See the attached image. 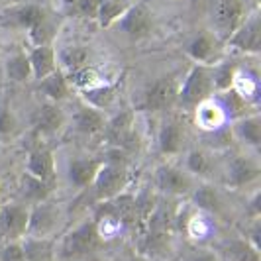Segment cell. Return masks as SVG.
Listing matches in <instances>:
<instances>
[{"mask_svg":"<svg viewBox=\"0 0 261 261\" xmlns=\"http://www.w3.org/2000/svg\"><path fill=\"white\" fill-rule=\"evenodd\" d=\"M102 240L105 238L98 232V226L94 222V218L89 216V218L81 220L73 230H69L61 238L59 246L55 248V257L71 261L85 257V255H91L96 249H100Z\"/></svg>","mask_w":261,"mask_h":261,"instance_id":"obj_1","label":"cell"},{"mask_svg":"<svg viewBox=\"0 0 261 261\" xmlns=\"http://www.w3.org/2000/svg\"><path fill=\"white\" fill-rule=\"evenodd\" d=\"M177 228V212L169 200H157L153 210L145 218L142 226V242L147 246L149 253H155L163 249L173 238V232Z\"/></svg>","mask_w":261,"mask_h":261,"instance_id":"obj_2","label":"cell"},{"mask_svg":"<svg viewBox=\"0 0 261 261\" xmlns=\"http://www.w3.org/2000/svg\"><path fill=\"white\" fill-rule=\"evenodd\" d=\"M65 210L63 204L43 198L38 202H32L30 206V220H28L26 236L34 238H51L57 234V230L63 226Z\"/></svg>","mask_w":261,"mask_h":261,"instance_id":"obj_3","label":"cell"},{"mask_svg":"<svg viewBox=\"0 0 261 261\" xmlns=\"http://www.w3.org/2000/svg\"><path fill=\"white\" fill-rule=\"evenodd\" d=\"M212 96H214V87H212L210 67L195 63L179 87V100L177 102H181L187 108H195L196 105L208 100Z\"/></svg>","mask_w":261,"mask_h":261,"instance_id":"obj_4","label":"cell"},{"mask_svg":"<svg viewBox=\"0 0 261 261\" xmlns=\"http://www.w3.org/2000/svg\"><path fill=\"white\" fill-rule=\"evenodd\" d=\"M128 179H130V173L124 167V163H118V161H106L102 163V167L98 169L94 181L91 183V193L94 202L98 200H106V198H112V196L120 195L122 191H126L128 187ZM92 202V204H94Z\"/></svg>","mask_w":261,"mask_h":261,"instance_id":"obj_5","label":"cell"},{"mask_svg":"<svg viewBox=\"0 0 261 261\" xmlns=\"http://www.w3.org/2000/svg\"><path fill=\"white\" fill-rule=\"evenodd\" d=\"M208 14L216 36L228 39L246 18V0H208Z\"/></svg>","mask_w":261,"mask_h":261,"instance_id":"obj_6","label":"cell"},{"mask_svg":"<svg viewBox=\"0 0 261 261\" xmlns=\"http://www.w3.org/2000/svg\"><path fill=\"white\" fill-rule=\"evenodd\" d=\"M228 47L236 51L257 55L261 51V18L259 12H251L242 20L228 38Z\"/></svg>","mask_w":261,"mask_h":261,"instance_id":"obj_7","label":"cell"},{"mask_svg":"<svg viewBox=\"0 0 261 261\" xmlns=\"http://www.w3.org/2000/svg\"><path fill=\"white\" fill-rule=\"evenodd\" d=\"M153 181H155L157 189L167 196L191 195V191L195 189L193 175H189L183 167H175L171 163H163L157 167Z\"/></svg>","mask_w":261,"mask_h":261,"instance_id":"obj_8","label":"cell"},{"mask_svg":"<svg viewBox=\"0 0 261 261\" xmlns=\"http://www.w3.org/2000/svg\"><path fill=\"white\" fill-rule=\"evenodd\" d=\"M179 87H181V83L175 77L155 79L145 91L144 106L151 112L167 110L179 100Z\"/></svg>","mask_w":261,"mask_h":261,"instance_id":"obj_9","label":"cell"},{"mask_svg":"<svg viewBox=\"0 0 261 261\" xmlns=\"http://www.w3.org/2000/svg\"><path fill=\"white\" fill-rule=\"evenodd\" d=\"M114 26L124 32L126 36H130L132 39H140L145 38L151 28H153V18L149 8L145 6L144 2H132L128 6V10L118 18V22Z\"/></svg>","mask_w":261,"mask_h":261,"instance_id":"obj_10","label":"cell"},{"mask_svg":"<svg viewBox=\"0 0 261 261\" xmlns=\"http://www.w3.org/2000/svg\"><path fill=\"white\" fill-rule=\"evenodd\" d=\"M30 206L26 202H6L0 208V232L6 240H22L26 236Z\"/></svg>","mask_w":261,"mask_h":261,"instance_id":"obj_11","label":"cell"},{"mask_svg":"<svg viewBox=\"0 0 261 261\" xmlns=\"http://www.w3.org/2000/svg\"><path fill=\"white\" fill-rule=\"evenodd\" d=\"M187 53L198 65L212 67L214 63H218L222 59V43H220V38L216 34L200 32L187 45Z\"/></svg>","mask_w":261,"mask_h":261,"instance_id":"obj_12","label":"cell"},{"mask_svg":"<svg viewBox=\"0 0 261 261\" xmlns=\"http://www.w3.org/2000/svg\"><path fill=\"white\" fill-rule=\"evenodd\" d=\"M261 175V167L257 159L251 155H236L228 163L226 171V183L232 189H242L249 183H255Z\"/></svg>","mask_w":261,"mask_h":261,"instance_id":"obj_13","label":"cell"},{"mask_svg":"<svg viewBox=\"0 0 261 261\" xmlns=\"http://www.w3.org/2000/svg\"><path fill=\"white\" fill-rule=\"evenodd\" d=\"M157 144L161 153L167 157L179 155L187 144V130L177 118H169L161 124L157 134Z\"/></svg>","mask_w":261,"mask_h":261,"instance_id":"obj_14","label":"cell"},{"mask_svg":"<svg viewBox=\"0 0 261 261\" xmlns=\"http://www.w3.org/2000/svg\"><path fill=\"white\" fill-rule=\"evenodd\" d=\"M65 122L67 116L63 108L57 102H49V100L39 106L36 116H34V126L39 136H53V134L61 132Z\"/></svg>","mask_w":261,"mask_h":261,"instance_id":"obj_15","label":"cell"},{"mask_svg":"<svg viewBox=\"0 0 261 261\" xmlns=\"http://www.w3.org/2000/svg\"><path fill=\"white\" fill-rule=\"evenodd\" d=\"M102 163H105L102 157H77V159H73L69 163V169H67L71 185L77 189H89L98 169L102 167Z\"/></svg>","mask_w":261,"mask_h":261,"instance_id":"obj_16","label":"cell"},{"mask_svg":"<svg viewBox=\"0 0 261 261\" xmlns=\"http://www.w3.org/2000/svg\"><path fill=\"white\" fill-rule=\"evenodd\" d=\"M73 124H75V130L87 138L92 136H100L106 130V118L102 110H96L89 105L79 106L73 114Z\"/></svg>","mask_w":261,"mask_h":261,"instance_id":"obj_17","label":"cell"},{"mask_svg":"<svg viewBox=\"0 0 261 261\" xmlns=\"http://www.w3.org/2000/svg\"><path fill=\"white\" fill-rule=\"evenodd\" d=\"M26 173L34 175L36 179L43 181V183H49L55 187V179H57V171H55V159L53 153L47 147H38L34 149L30 157H28V165Z\"/></svg>","mask_w":261,"mask_h":261,"instance_id":"obj_18","label":"cell"},{"mask_svg":"<svg viewBox=\"0 0 261 261\" xmlns=\"http://www.w3.org/2000/svg\"><path fill=\"white\" fill-rule=\"evenodd\" d=\"M28 59H30V67H32V79H36V81H41L49 73H53L55 69H59L57 53H55L51 43L32 45V49L28 53Z\"/></svg>","mask_w":261,"mask_h":261,"instance_id":"obj_19","label":"cell"},{"mask_svg":"<svg viewBox=\"0 0 261 261\" xmlns=\"http://www.w3.org/2000/svg\"><path fill=\"white\" fill-rule=\"evenodd\" d=\"M45 18V10L38 4H16L2 12V20L16 28L30 30Z\"/></svg>","mask_w":261,"mask_h":261,"instance_id":"obj_20","label":"cell"},{"mask_svg":"<svg viewBox=\"0 0 261 261\" xmlns=\"http://www.w3.org/2000/svg\"><path fill=\"white\" fill-rule=\"evenodd\" d=\"M195 122L200 130L214 132L224 126L226 114H224L222 106L218 105L216 98L212 96L208 100H204V102L195 106Z\"/></svg>","mask_w":261,"mask_h":261,"instance_id":"obj_21","label":"cell"},{"mask_svg":"<svg viewBox=\"0 0 261 261\" xmlns=\"http://www.w3.org/2000/svg\"><path fill=\"white\" fill-rule=\"evenodd\" d=\"M232 134L246 144L248 147H259L261 145V118L257 114H248L234 120Z\"/></svg>","mask_w":261,"mask_h":261,"instance_id":"obj_22","label":"cell"},{"mask_svg":"<svg viewBox=\"0 0 261 261\" xmlns=\"http://www.w3.org/2000/svg\"><path fill=\"white\" fill-rule=\"evenodd\" d=\"M39 83V92L49 100V102H63L69 96V81H67L65 73L61 69H55L47 77H43Z\"/></svg>","mask_w":261,"mask_h":261,"instance_id":"obj_23","label":"cell"},{"mask_svg":"<svg viewBox=\"0 0 261 261\" xmlns=\"http://www.w3.org/2000/svg\"><path fill=\"white\" fill-rule=\"evenodd\" d=\"M20 242L26 261H55V244L51 238L24 236Z\"/></svg>","mask_w":261,"mask_h":261,"instance_id":"obj_24","label":"cell"},{"mask_svg":"<svg viewBox=\"0 0 261 261\" xmlns=\"http://www.w3.org/2000/svg\"><path fill=\"white\" fill-rule=\"evenodd\" d=\"M214 98H216L218 105L222 106L226 118L238 120V118L251 114V110H249V100L244 98L240 92H236L234 89H228V91H222V92H214Z\"/></svg>","mask_w":261,"mask_h":261,"instance_id":"obj_25","label":"cell"},{"mask_svg":"<svg viewBox=\"0 0 261 261\" xmlns=\"http://www.w3.org/2000/svg\"><path fill=\"white\" fill-rule=\"evenodd\" d=\"M116 91L118 85L116 83H100L92 89H87V91H79L81 92V98L85 105L92 106L96 110H105L108 106L116 100Z\"/></svg>","mask_w":261,"mask_h":261,"instance_id":"obj_26","label":"cell"},{"mask_svg":"<svg viewBox=\"0 0 261 261\" xmlns=\"http://www.w3.org/2000/svg\"><path fill=\"white\" fill-rule=\"evenodd\" d=\"M89 57H91V53L87 47H83V45H71V47H65V49H61L59 55H57V65H61L59 69L69 75V73H73V71H77L81 67L89 65Z\"/></svg>","mask_w":261,"mask_h":261,"instance_id":"obj_27","label":"cell"},{"mask_svg":"<svg viewBox=\"0 0 261 261\" xmlns=\"http://www.w3.org/2000/svg\"><path fill=\"white\" fill-rule=\"evenodd\" d=\"M210 73H212V87L214 92H222L232 89V83L238 73V63L232 59H220L218 63L210 67Z\"/></svg>","mask_w":261,"mask_h":261,"instance_id":"obj_28","label":"cell"},{"mask_svg":"<svg viewBox=\"0 0 261 261\" xmlns=\"http://www.w3.org/2000/svg\"><path fill=\"white\" fill-rule=\"evenodd\" d=\"M4 73L6 79L12 83H26L32 79V67H30V59H28L26 51H16L12 53L6 63H4Z\"/></svg>","mask_w":261,"mask_h":261,"instance_id":"obj_29","label":"cell"},{"mask_svg":"<svg viewBox=\"0 0 261 261\" xmlns=\"http://www.w3.org/2000/svg\"><path fill=\"white\" fill-rule=\"evenodd\" d=\"M191 196H193V204L198 210H202V212H214V214H218L222 210V198L216 193V189L210 187V185L195 187L191 191Z\"/></svg>","mask_w":261,"mask_h":261,"instance_id":"obj_30","label":"cell"},{"mask_svg":"<svg viewBox=\"0 0 261 261\" xmlns=\"http://www.w3.org/2000/svg\"><path fill=\"white\" fill-rule=\"evenodd\" d=\"M226 255L232 261H261L259 248L248 238H232L226 242Z\"/></svg>","mask_w":261,"mask_h":261,"instance_id":"obj_31","label":"cell"},{"mask_svg":"<svg viewBox=\"0 0 261 261\" xmlns=\"http://www.w3.org/2000/svg\"><path fill=\"white\" fill-rule=\"evenodd\" d=\"M132 2L130 0H100L98 4V14L96 20L102 28H110L118 22V18L128 10Z\"/></svg>","mask_w":261,"mask_h":261,"instance_id":"obj_32","label":"cell"},{"mask_svg":"<svg viewBox=\"0 0 261 261\" xmlns=\"http://www.w3.org/2000/svg\"><path fill=\"white\" fill-rule=\"evenodd\" d=\"M183 169L193 177H206L212 171V159L204 149H191L185 157Z\"/></svg>","mask_w":261,"mask_h":261,"instance_id":"obj_33","label":"cell"},{"mask_svg":"<svg viewBox=\"0 0 261 261\" xmlns=\"http://www.w3.org/2000/svg\"><path fill=\"white\" fill-rule=\"evenodd\" d=\"M22 193H24L28 200L38 202V200H43V198H49V195L53 193V185L43 183V181L36 179L34 175L24 173L22 175Z\"/></svg>","mask_w":261,"mask_h":261,"instance_id":"obj_34","label":"cell"},{"mask_svg":"<svg viewBox=\"0 0 261 261\" xmlns=\"http://www.w3.org/2000/svg\"><path fill=\"white\" fill-rule=\"evenodd\" d=\"M65 77H67V81H69V85L77 87L79 91H87V89H92V87H96V85L102 83L98 69H94V67H91V65L81 67V69L69 73Z\"/></svg>","mask_w":261,"mask_h":261,"instance_id":"obj_35","label":"cell"},{"mask_svg":"<svg viewBox=\"0 0 261 261\" xmlns=\"http://www.w3.org/2000/svg\"><path fill=\"white\" fill-rule=\"evenodd\" d=\"M232 89L236 92H240L244 98H251L255 92H257V81L251 77L249 73H242L240 69H238V73H236L234 77V83H232Z\"/></svg>","mask_w":261,"mask_h":261,"instance_id":"obj_36","label":"cell"},{"mask_svg":"<svg viewBox=\"0 0 261 261\" xmlns=\"http://www.w3.org/2000/svg\"><path fill=\"white\" fill-rule=\"evenodd\" d=\"M0 261H26L20 240H8L0 248Z\"/></svg>","mask_w":261,"mask_h":261,"instance_id":"obj_37","label":"cell"},{"mask_svg":"<svg viewBox=\"0 0 261 261\" xmlns=\"http://www.w3.org/2000/svg\"><path fill=\"white\" fill-rule=\"evenodd\" d=\"M98 4H100V0H73L69 6H71L79 16L89 18V20H96Z\"/></svg>","mask_w":261,"mask_h":261,"instance_id":"obj_38","label":"cell"},{"mask_svg":"<svg viewBox=\"0 0 261 261\" xmlns=\"http://www.w3.org/2000/svg\"><path fill=\"white\" fill-rule=\"evenodd\" d=\"M183 261H222V257L212 248H195L185 255Z\"/></svg>","mask_w":261,"mask_h":261,"instance_id":"obj_39","label":"cell"},{"mask_svg":"<svg viewBox=\"0 0 261 261\" xmlns=\"http://www.w3.org/2000/svg\"><path fill=\"white\" fill-rule=\"evenodd\" d=\"M187 232H189L191 238L200 240V238H204V236H206L208 226H206L204 218H202L200 214H195V216H191V218H189V222H187Z\"/></svg>","mask_w":261,"mask_h":261,"instance_id":"obj_40","label":"cell"},{"mask_svg":"<svg viewBox=\"0 0 261 261\" xmlns=\"http://www.w3.org/2000/svg\"><path fill=\"white\" fill-rule=\"evenodd\" d=\"M16 128V118L8 106L0 108V134H10Z\"/></svg>","mask_w":261,"mask_h":261,"instance_id":"obj_41","label":"cell"},{"mask_svg":"<svg viewBox=\"0 0 261 261\" xmlns=\"http://www.w3.org/2000/svg\"><path fill=\"white\" fill-rule=\"evenodd\" d=\"M128 261H151L147 255H144V253H138V255H134V257H130Z\"/></svg>","mask_w":261,"mask_h":261,"instance_id":"obj_42","label":"cell"},{"mask_svg":"<svg viewBox=\"0 0 261 261\" xmlns=\"http://www.w3.org/2000/svg\"><path fill=\"white\" fill-rule=\"evenodd\" d=\"M65 2H67V4H71V2H73V0H65Z\"/></svg>","mask_w":261,"mask_h":261,"instance_id":"obj_43","label":"cell"}]
</instances>
